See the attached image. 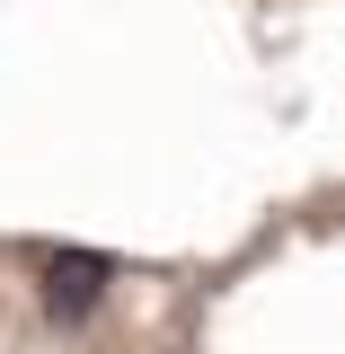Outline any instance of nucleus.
<instances>
[{
    "label": "nucleus",
    "mask_w": 345,
    "mask_h": 354,
    "mask_svg": "<svg viewBox=\"0 0 345 354\" xmlns=\"http://www.w3.org/2000/svg\"><path fill=\"white\" fill-rule=\"evenodd\" d=\"M106 283H115V257H97V248H36V301H44L53 328L97 319Z\"/></svg>",
    "instance_id": "nucleus-1"
}]
</instances>
